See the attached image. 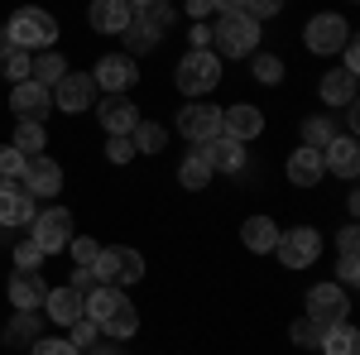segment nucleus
Here are the masks:
<instances>
[{"label":"nucleus","mask_w":360,"mask_h":355,"mask_svg":"<svg viewBox=\"0 0 360 355\" xmlns=\"http://www.w3.org/2000/svg\"><path fill=\"white\" fill-rule=\"evenodd\" d=\"M245 0H212V10H221V15H231V10H240Z\"/></svg>","instance_id":"nucleus-52"},{"label":"nucleus","mask_w":360,"mask_h":355,"mask_svg":"<svg viewBox=\"0 0 360 355\" xmlns=\"http://www.w3.org/2000/svg\"><path fill=\"white\" fill-rule=\"evenodd\" d=\"M106 159H111V164H130V159H135V139H130V135H111Z\"/></svg>","instance_id":"nucleus-40"},{"label":"nucleus","mask_w":360,"mask_h":355,"mask_svg":"<svg viewBox=\"0 0 360 355\" xmlns=\"http://www.w3.org/2000/svg\"><path fill=\"white\" fill-rule=\"evenodd\" d=\"M29 226H34V235H29V240L44 250V254H63V250H68V240H72V212H63V207L39 212Z\"/></svg>","instance_id":"nucleus-6"},{"label":"nucleus","mask_w":360,"mask_h":355,"mask_svg":"<svg viewBox=\"0 0 360 355\" xmlns=\"http://www.w3.org/2000/svg\"><path fill=\"white\" fill-rule=\"evenodd\" d=\"M212 39H217V49H221L226 58H245V53H255V44H259V25L250 20L245 10H231V15H221V20L212 25Z\"/></svg>","instance_id":"nucleus-3"},{"label":"nucleus","mask_w":360,"mask_h":355,"mask_svg":"<svg viewBox=\"0 0 360 355\" xmlns=\"http://www.w3.org/2000/svg\"><path fill=\"white\" fill-rule=\"evenodd\" d=\"M86 15H91V29H101V34H120V29L130 25L135 10H130L125 0H91Z\"/></svg>","instance_id":"nucleus-22"},{"label":"nucleus","mask_w":360,"mask_h":355,"mask_svg":"<svg viewBox=\"0 0 360 355\" xmlns=\"http://www.w3.org/2000/svg\"><path fill=\"white\" fill-rule=\"evenodd\" d=\"M217 82H221V63L212 49L183 53V63H178V91L183 96H207V91H217Z\"/></svg>","instance_id":"nucleus-2"},{"label":"nucleus","mask_w":360,"mask_h":355,"mask_svg":"<svg viewBox=\"0 0 360 355\" xmlns=\"http://www.w3.org/2000/svg\"><path fill=\"white\" fill-rule=\"evenodd\" d=\"M44 298H49V283L39 278V269H20L10 278V302H15L20 312H34Z\"/></svg>","instance_id":"nucleus-16"},{"label":"nucleus","mask_w":360,"mask_h":355,"mask_svg":"<svg viewBox=\"0 0 360 355\" xmlns=\"http://www.w3.org/2000/svg\"><path fill=\"white\" fill-rule=\"evenodd\" d=\"M10 110L20 115V120H44L49 110H53V91L39 82H15L10 91Z\"/></svg>","instance_id":"nucleus-13"},{"label":"nucleus","mask_w":360,"mask_h":355,"mask_svg":"<svg viewBox=\"0 0 360 355\" xmlns=\"http://www.w3.org/2000/svg\"><path fill=\"white\" fill-rule=\"evenodd\" d=\"M346 312H351V293L341 288V283H317L312 293H307V322L312 327H336V322H346Z\"/></svg>","instance_id":"nucleus-4"},{"label":"nucleus","mask_w":360,"mask_h":355,"mask_svg":"<svg viewBox=\"0 0 360 355\" xmlns=\"http://www.w3.org/2000/svg\"><path fill=\"white\" fill-rule=\"evenodd\" d=\"M91 269H96L101 283H139V278H144V259H139V250H130V245H111V250L96 254Z\"/></svg>","instance_id":"nucleus-5"},{"label":"nucleus","mask_w":360,"mask_h":355,"mask_svg":"<svg viewBox=\"0 0 360 355\" xmlns=\"http://www.w3.org/2000/svg\"><path fill=\"white\" fill-rule=\"evenodd\" d=\"M130 139H135L139 154H159V149L168 144V130H164V125H154V120H139L135 130H130Z\"/></svg>","instance_id":"nucleus-30"},{"label":"nucleus","mask_w":360,"mask_h":355,"mask_svg":"<svg viewBox=\"0 0 360 355\" xmlns=\"http://www.w3.org/2000/svg\"><path fill=\"white\" fill-rule=\"evenodd\" d=\"M274 250H278V259H283L288 269H307V264L322 254V235H317L312 226H293V231H283L274 240Z\"/></svg>","instance_id":"nucleus-7"},{"label":"nucleus","mask_w":360,"mask_h":355,"mask_svg":"<svg viewBox=\"0 0 360 355\" xmlns=\"http://www.w3.org/2000/svg\"><path fill=\"white\" fill-rule=\"evenodd\" d=\"M336 245H341V254H356V245H360L356 226H346V231H341V240H336Z\"/></svg>","instance_id":"nucleus-47"},{"label":"nucleus","mask_w":360,"mask_h":355,"mask_svg":"<svg viewBox=\"0 0 360 355\" xmlns=\"http://www.w3.org/2000/svg\"><path fill=\"white\" fill-rule=\"evenodd\" d=\"M188 15H193V20H207V15H212V0H188Z\"/></svg>","instance_id":"nucleus-49"},{"label":"nucleus","mask_w":360,"mask_h":355,"mask_svg":"<svg viewBox=\"0 0 360 355\" xmlns=\"http://www.w3.org/2000/svg\"><path fill=\"white\" fill-rule=\"evenodd\" d=\"M317 351H322V355H360V331L351 327V322H336V327L322 331Z\"/></svg>","instance_id":"nucleus-24"},{"label":"nucleus","mask_w":360,"mask_h":355,"mask_svg":"<svg viewBox=\"0 0 360 355\" xmlns=\"http://www.w3.org/2000/svg\"><path fill=\"white\" fill-rule=\"evenodd\" d=\"M29 355H82L72 341H63V336H44V341H34V351Z\"/></svg>","instance_id":"nucleus-39"},{"label":"nucleus","mask_w":360,"mask_h":355,"mask_svg":"<svg viewBox=\"0 0 360 355\" xmlns=\"http://www.w3.org/2000/svg\"><path fill=\"white\" fill-rule=\"evenodd\" d=\"M322 173H327V164H322V149H293V159H288V178L298 183V188H312V183H322Z\"/></svg>","instance_id":"nucleus-23"},{"label":"nucleus","mask_w":360,"mask_h":355,"mask_svg":"<svg viewBox=\"0 0 360 355\" xmlns=\"http://www.w3.org/2000/svg\"><path fill=\"white\" fill-rule=\"evenodd\" d=\"M259 130H264V115H259L255 106H231V110H221V135H231V139H240V144H245V139H255Z\"/></svg>","instance_id":"nucleus-19"},{"label":"nucleus","mask_w":360,"mask_h":355,"mask_svg":"<svg viewBox=\"0 0 360 355\" xmlns=\"http://www.w3.org/2000/svg\"><path fill=\"white\" fill-rule=\"evenodd\" d=\"M125 5H130L135 15H144V10H154V5H168V0H125Z\"/></svg>","instance_id":"nucleus-50"},{"label":"nucleus","mask_w":360,"mask_h":355,"mask_svg":"<svg viewBox=\"0 0 360 355\" xmlns=\"http://www.w3.org/2000/svg\"><path fill=\"white\" fill-rule=\"evenodd\" d=\"M135 77H139V67H135V63H130L125 53L101 58V63H96V72H91V82L101 86V91H111V96H120V91L135 82Z\"/></svg>","instance_id":"nucleus-14"},{"label":"nucleus","mask_w":360,"mask_h":355,"mask_svg":"<svg viewBox=\"0 0 360 355\" xmlns=\"http://www.w3.org/2000/svg\"><path fill=\"white\" fill-rule=\"evenodd\" d=\"M96 110H101V125H106L111 135H130L139 125V110H135V101H125V91L111 96V101H101Z\"/></svg>","instance_id":"nucleus-21"},{"label":"nucleus","mask_w":360,"mask_h":355,"mask_svg":"<svg viewBox=\"0 0 360 355\" xmlns=\"http://www.w3.org/2000/svg\"><path fill=\"white\" fill-rule=\"evenodd\" d=\"M96 283H101V278H96V269H82V264H77V273H72V288H77V293H91Z\"/></svg>","instance_id":"nucleus-44"},{"label":"nucleus","mask_w":360,"mask_h":355,"mask_svg":"<svg viewBox=\"0 0 360 355\" xmlns=\"http://www.w3.org/2000/svg\"><path fill=\"white\" fill-rule=\"evenodd\" d=\"M15 53V39H10V29H0V58Z\"/></svg>","instance_id":"nucleus-51"},{"label":"nucleus","mask_w":360,"mask_h":355,"mask_svg":"<svg viewBox=\"0 0 360 355\" xmlns=\"http://www.w3.org/2000/svg\"><path fill=\"white\" fill-rule=\"evenodd\" d=\"M322 101H327V106H351V101H356V72L332 67V72L322 77Z\"/></svg>","instance_id":"nucleus-26"},{"label":"nucleus","mask_w":360,"mask_h":355,"mask_svg":"<svg viewBox=\"0 0 360 355\" xmlns=\"http://www.w3.org/2000/svg\"><path fill=\"white\" fill-rule=\"evenodd\" d=\"M34 331H39V317H34V312H15V322H10V331H5V341H10V346H20V341H34Z\"/></svg>","instance_id":"nucleus-34"},{"label":"nucleus","mask_w":360,"mask_h":355,"mask_svg":"<svg viewBox=\"0 0 360 355\" xmlns=\"http://www.w3.org/2000/svg\"><path fill=\"white\" fill-rule=\"evenodd\" d=\"M68 254H72V264L91 269V264H96V254H101V245H96V240H86V235H72V240H68Z\"/></svg>","instance_id":"nucleus-35"},{"label":"nucleus","mask_w":360,"mask_h":355,"mask_svg":"<svg viewBox=\"0 0 360 355\" xmlns=\"http://www.w3.org/2000/svg\"><path fill=\"white\" fill-rule=\"evenodd\" d=\"M322 164L332 168L336 178H356L360 173V149H356V139L351 135H336L327 149H322Z\"/></svg>","instance_id":"nucleus-17"},{"label":"nucleus","mask_w":360,"mask_h":355,"mask_svg":"<svg viewBox=\"0 0 360 355\" xmlns=\"http://www.w3.org/2000/svg\"><path fill=\"white\" fill-rule=\"evenodd\" d=\"M303 139H307V149H327V144L336 139L332 120H327V115H307L303 120Z\"/></svg>","instance_id":"nucleus-32"},{"label":"nucleus","mask_w":360,"mask_h":355,"mask_svg":"<svg viewBox=\"0 0 360 355\" xmlns=\"http://www.w3.org/2000/svg\"><path fill=\"white\" fill-rule=\"evenodd\" d=\"M240 10H245L250 20L259 25V20H269V15H278V10H283V0H245Z\"/></svg>","instance_id":"nucleus-42"},{"label":"nucleus","mask_w":360,"mask_h":355,"mask_svg":"<svg viewBox=\"0 0 360 355\" xmlns=\"http://www.w3.org/2000/svg\"><path fill=\"white\" fill-rule=\"evenodd\" d=\"M221 130V110L217 106H202V101H193V106L178 110V135L193 139V144H202V139H212Z\"/></svg>","instance_id":"nucleus-11"},{"label":"nucleus","mask_w":360,"mask_h":355,"mask_svg":"<svg viewBox=\"0 0 360 355\" xmlns=\"http://www.w3.org/2000/svg\"><path fill=\"white\" fill-rule=\"evenodd\" d=\"M341 58H346V63H341L346 72H356V67H360V49H356V39H346V49H341Z\"/></svg>","instance_id":"nucleus-46"},{"label":"nucleus","mask_w":360,"mask_h":355,"mask_svg":"<svg viewBox=\"0 0 360 355\" xmlns=\"http://www.w3.org/2000/svg\"><path fill=\"white\" fill-rule=\"evenodd\" d=\"M197 154L212 164V173H240V168H245V144L231 139V135H221V130H217L212 139H202Z\"/></svg>","instance_id":"nucleus-9"},{"label":"nucleus","mask_w":360,"mask_h":355,"mask_svg":"<svg viewBox=\"0 0 360 355\" xmlns=\"http://www.w3.org/2000/svg\"><path fill=\"white\" fill-rule=\"evenodd\" d=\"M15 264H20V269H39V264H44V250L34 245V240H25V245L15 250Z\"/></svg>","instance_id":"nucleus-43"},{"label":"nucleus","mask_w":360,"mask_h":355,"mask_svg":"<svg viewBox=\"0 0 360 355\" xmlns=\"http://www.w3.org/2000/svg\"><path fill=\"white\" fill-rule=\"evenodd\" d=\"M5 29H10L15 49H53V39H58V20L49 15V10H39V5L15 10Z\"/></svg>","instance_id":"nucleus-1"},{"label":"nucleus","mask_w":360,"mask_h":355,"mask_svg":"<svg viewBox=\"0 0 360 355\" xmlns=\"http://www.w3.org/2000/svg\"><path fill=\"white\" fill-rule=\"evenodd\" d=\"M96 327L106 331V336H115V341H130V336L139 331V312H135V302L120 293V298L111 302V312H106V317H101Z\"/></svg>","instance_id":"nucleus-18"},{"label":"nucleus","mask_w":360,"mask_h":355,"mask_svg":"<svg viewBox=\"0 0 360 355\" xmlns=\"http://www.w3.org/2000/svg\"><path fill=\"white\" fill-rule=\"evenodd\" d=\"M63 58L58 53H44V58H34V72H29V82H39V86H53V82H63Z\"/></svg>","instance_id":"nucleus-31"},{"label":"nucleus","mask_w":360,"mask_h":355,"mask_svg":"<svg viewBox=\"0 0 360 355\" xmlns=\"http://www.w3.org/2000/svg\"><path fill=\"white\" fill-rule=\"evenodd\" d=\"M360 278V264H356V254H341V288H351Z\"/></svg>","instance_id":"nucleus-45"},{"label":"nucleus","mask_w":360,"mask_h":355,"mask_svg":"<svg viewBox=\"0 0 360 355\" xmlns=\"http://www.w3.org/2000/svg\"><path fill=\"white\" fill-rule=\"evenodd\" d=\"M212 44V25H193V49H207Z\"/></svg>","instance_id":"nucleus-48"},{"label":"nucleus","mask_w":360,"mask_h":355,"mask_svg":"<svg viewBox=\"0 0 360 355\" xmlns=\"http://www.w3.org/2000/svg\"><path fill=\"white\" fill-rule=\"evenodd\" d=\"M34 217V197L20 183H0V226H29Z\"/></svg>","instance_id":"nucleus-15"},{"label":"nucleus","mask_w":360,"mask_h":355,"mask_svg":"<svg viewBox=\"0 0 360 355\" xmlns=\"http://www.w3.org/2000/svg\"><path fill=\"white\" fill-rule=\"evenodd\" d=\"M20 178H25L20 188H25L29 197H53V192L63 188V168H58L53 159H44V154L25 159V173H20Z\"/></svg>","instance_id":"nucleus-12"},{"label":"nucleus","mask_w":360,"mask_h":355,"mask_svg":"<svg viewBox=\"0 0 360 355\" xmlns=\"http://www.w3.org/2000/svg\"><path fill=\"white\" fill-rule=\"evenodd\" d=\"M250 72H255L259 82H269V86H274L278 77H283V63H278L274 53H255V63H250Z\"/></svg>","instance_id":"nucleus-36"},{"label":"nucleus","mask_w":360,"mask_h":355,"mask_svg":"<svg viewBox=\"0 0 360 355\" xmlns=\"http://www.w3.org/2000/svg\"><path fill=\"white\" fill-rule=\"evenodd\" d=\"M44 120H20V130H15V144L10 149H20L25 159H34V154H44Z\"/></svg>","instance_id":"nucleus-29"},{"label":"nucleus","mask_w":360,"mask_h":355,"mask_svg":"<svg viewBox=\"0 0 360 355\" xmlns=\"http://www.w3.org/2000/svg\"><path fill=\"white\" fill-rule=\"evenodd\" d=\"M346 39H351V25L341 20V15H317L312 25H307V49L322 58H332L346 49Z\"/></svg>","instance_id":"nucleus-10"},{"label":"nucleus","mask_w":360,"mask_h":355,"mask_svg":"<svg viewBox=\"0 0 360 355\" xmlns=\"http://www.w3.org/2000/svg\"><path fill=\"white\" fill-rule=\"evenodd\" d=\"M120 34H125L130 53H149V49L159 44V34H164V29L154 25V15H130V25L120 29Z\"/></svg>","instance_id":"nucleus-25"},{"label":"nucleus","mask_w":360,"mask_h":355,"mask_svg":"<svg viewBox=\"0 0 360 355\" xmlns=\"http://www.w3.org/2000/svg\"><path fill=\"white\" fill-rule=\"evenodd\" d=\"M0 72H5L10 82H29V72H34V58H29V49H15L10 58H0Z\"/></svg>","instance_id":"nucleus-33"},{"label":"nucleus","mask_w":360,"mask_h":355,"mask_svg":"<svg viewBox=\"0 0 360 355\" xmlns=\"http://www.w3.org/2000/svg\"><path fill=\"white\" fill-rule=\"evenodd\" d=\"M49 91H53V106L68 110V115L96 106V82H91L86 72H63V82H53Z\"/></svg>","instance_id":"nucleus-8"},{"label":"nucleus","mask_w":360,"mask_h":355,"mask_svg":"<svg viewBox=\"0 0 360 355\" xmlns=\"http://www.w3.org/2000/svg\"><path fill=\"white\" fill-rule=\"evenodd\" d=\"M44 307H49V317H53L58 327H72V322L82 317V293H77L72 283H63V288H49Z\"/></svg>","instance_id":"nucleus-20"},{"label":"nucleus","mask_w":360,"mask_h":355,"mask_svg":"<svg viewBox=\"0 0 360 355\" xmlns=\"http://www.w3.org/2000/svg\"><path fill=\"white\" fill-rule=\"evenodd\" d=\"M240 240H245L255 254H264V250H274V240H278V226L269 217H250L245 226H240Z\"/></svg>","instance_id":"nucleus-27"},{"label":"nucleus","mask_w":360,"mask_h":355,"mask_svg":"<svg viewBox=\"0 0 360 355\" xmlns=\"http://www.w3.org/2000/svg\"><path fill=\"white\" fill-rule=\"evenodd\" d=\"M96 336H101V327H96L91 317H77V322H72V336H68V341H72L77 351H91V346H96Z\"/></svg>","instance_id":"nucleus-38"},{"label":"nucleus","mask_w":360,"mask_h":355,"mask_svg":"<svg viewBox=\"0 0 360 355\" xmlns=\"http://www.w3.org/2000/svg\"><path fill=\"white\" fill-rule=\"evenodd\" d=\"M91 355H115V351H101V346H91Z\"/></svg>","instance_id":"nucleus-53"},{"label":"nucleus","mask_w":360,"mask_h":355,"mask_svg":"<svg viewBox=\"0 0 360 355\" xmlns=\"http://www.w3.org/2000/svg\"><path fill=\"white\" fill-rule=\"evenodd\" d=\"M317 341H322V327H312V322H293V346H307V351H317Z\"/></svg>","instance_id":"nucleus-41"},{"label":"nucleus","mask_w":360,"mask_h":355,"mask_svg":"<svg viewBox=\"0 0 360 355\" xmlns=\"http://www.w3.org/2000/svg\"><path fill=\"white\" fill-rule=\"evenodd\" d=\"M212 178H217V173H212V164H207V159H202L197 149H193V154H188V159H183V168H178V183H183V188H188V192L207 188Z\"/></svg>","instance_id":"nucleus-28"},{"label":"nucleus","mask_w":360,"mask_h":355,"mask_svg":"<svg viewBox=\"0 0 360 355\" xmlns=\"http://www.w3.org/2000/svg\"><path fill=\"white\" fill-rule=\"evenodd\" d=\"M20 173H25V154L10 149V144H0V183H15Z\"/></svg>","instance_id":"nucleus-37"}]
</instances>
